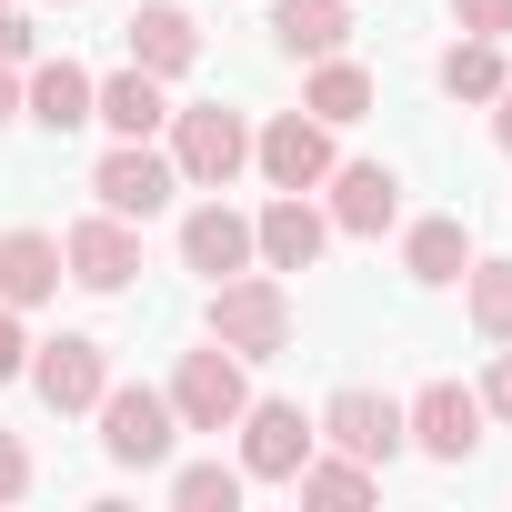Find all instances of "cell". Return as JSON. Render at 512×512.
Wrapping results in <instances>:
<instances>
[{"label": "cell", "mask_w": 512, "mask_h": 512, "mask_svg": "<svg viewBox=\"0 0 512 512\" xmlns=\"http://www.w3.org/2000/svg\"><path fill=\"white\" fill-rule=\"evenodd\" d=\"M31 392H41V412H101V392H111V342H91V332L31 342Z\"/></svg>", "instance_id": "5"}, {"label": "cell", "mask_w": 512, "mask_h": 512, "mask_svg": "<svg viewBox=\"0 0 512 512\" xmlns=\"http://www.w3.org/2000/svg\"><path fill=\"white\" fill-rule=\"evenodd\" d=\"M91 121H111V141H151L161 121H171V101H161V81L131 61V71H111V81H91Z\"/></svg>", "instance_id": "19"}, {"label": "cell", "mask_w": 512, "mask_h": 512, "mask_svg": "<svg viewBox=\"0 0 512 512\" xmlns=\"http://www.w3.org/2000/svg\"><path fill=\"white\" fill-rule=\"evenodd\" d=\"M181 272H201V282L251 272V211H231L221 191H211V201H191V211H181Z\"/></svg>", "instance_id": "14"}, {"label": "cell", "mask_w": 512, "mask_h": 512, "mask_svg": "<svg viewBox=\"0 0 512 512\" xmlns=\"http://www.w3.org/2000/svg\"><path fill=\"white\" fill-rule=\"evenodd\" d=\"M402 272H412L422 292H452V282L472 272V231H462V211H432V221L402 231Z\"/></svg>", "instance_id": "18"}, {"label": "cell", "mask_w": 512, "mask_h": 512, "mask_svg": "<svg viewBox=\"0 0 512 512\" xmlns=\"http://www.w3.org/2000/svg\"><path fill=\"white\" fill-rule=\"evenodd\" d=\"M121 41H131V61H141L151 81H181V71L201 61V21L181 11V0H131V21H121Z\"/></svg>", "instance_id": "15"}, {"label": "cell", "mask_w": 512, "mask_h": 512, "mask_svg": "<svg viewBox=\"0 0 512 512\" xmlns=\"http://www.w3.org/2000/svg\"><path fill=\"white\" fill-rule=\"evenodd\" d=\"M61 241L41 231V221H21V231H0V302L11 312H41V302H61Z\"/></svg>", "instance_id": "16"}, {"label": "cell", "mask_w": 512, "mask_h": 512, "mask_svg": "<svg viewBox=\"0 0 512 512\" xmlns=\"http://www.w3.org/2000/svg\"><path fill=\"white\" fill-rule=\"evenodd\" d=\"M462 312L482 342H512V262H482L472 251V272H462Z\"/></svg>", "instance_id": "23"}, {"label": "cell", "mask_w": 512, "mask_h": 512, "mask_svg": "<svg viewBox=\"0 0 512 512\" xmlns=\"http://www.w3.org/2000/svg\"><path fill=\"white\" fill-rule=\"evenodd\" d=\"M492 141H502V151H512V81H502V91H492Z\"/></svg>", "instance_id": "32"}, {"label": "cell", "mask_w": 512, "mask_h": 512, "mask_svg": "<svg viewBox=\"0 0 512 512\" xmlns=\"http://www.w3.org/2000/svg\"><path fill=\"white\" fill-rule=\"evenodd\" d=\"M171 502L181 512H231L241 502V462H181L171 472Z\"/></svg>", "instance_id": "25"}, {"label": "cell", "mask_w": 512, "mask_h": 512, "mask_svg": "<svg viewBox=\"0 0 512 512\" xmlns=\"http://www.w3.org/2000/svg\"><path fill=\"white\" fill-rule=\"evenodd\" d=\"M272 41L292 61H332L352 41V0H272Z\"/></svg>", "instance_id": "20"}, {"label": "cell", "mask_w": 512, "mask_h": 512, "mask_svg": "<svg viewBox=\"0 0 512 512\" xmlns=\"http://www.w3.org/2000/svg\"><path fill=\"white\" fill-rule=\"evenodd\" d=\"M61 11H71V0H61Z\"/></svg>", "instance_id": "33"}, {"label": "cell", "mask_w": 512, "mask_h": 512, "mask_svg": "<svg viewBox=\"0 0 512 512\" xmlns=\"http://www.w3.org/2000/svg\"><path fill=\"white\" fill-rule=\"evenodd\" d=\"M31 372V332H21V312L0 302V382H21Z\"/></svg>", "instance_id": "30"}, {"label": "cell", "mask_w": 512, "mask_h": 512, "mask_svg": "<svg viewBox=\"0 0 512 512\" xmlns=\"http://www.w3.org/2000/svg\"><path fill=\"white\" fill-rule=\"evenodd\" d=\"M312 422H322V442H332V452H352V462H372V472L402 452V402H392V392H372V382H342Z\"/></svg>", "instance_id": "10"}, {"label": "cell", "mask_w": 512, "mask_h": 512, "mask_svg": "<svg viewBox=\"0 0 512 512\" xmlns=\"http://www.w3.org/2000/svg\"><path fill=\"white\" fill-rule=\"evenodd\" d=\"M372 101H382V91H372V71H362V61H342V51H332V61H312V81H302V111H312V121H332V131H352Z\"/></svg>", "instance_id": "21"}, {"label": "cell", "mask_w": 512, "mask_h": 512, "mask_svg": "<svg viewBox=\"0 0 512 512\" xmlns=\"http://www.w3.org/2000/svg\"><path fill=\"white\" fill-rule=\"evenodd\" d=\"M332 231H352V241H382L392 221H402V171L392 161H332Z\"/></svg>", "instance_id": "13"}, {"label": "cell", "mask_w": 512, "mask_h": 512, "mask_svg": "<svg viewBox=\"0 0 512 512\" xmlns=\"http://www.w3.org/2000/svg\"><path fill=\"white\" fill-rule=\"evenodd\" d=\"M171 442H181V412H171V392H151V382H111V392H101V452H111L121 472H151V462H171Z\"/></svg>", "instance_id": "3"}, {"label": "cell", "mask_w": 512, "mask_h": 512, "mask_svg": "<svg viewBox=\"0 0 512 512\" xmlns=\"http://www.w3.org/2000/svg\"><path fill=\"white\" fill-rule=\"evenodd\" d=\"M482 392H462V382H422L412 402H402V442L412 452H432V462H472L482 452Z\"/></svg>", "instance_id": "7"}, {"label": "cell", "mask_w": 512, "mask_h": 512, "mask_svg": "<svg viewBox=\"0 0 512 512\" xmlns=\"http://www.w3.org/2000/svg\"><path fill=\"white\" fill-rule=\"evenodd\" d=\"M482 412L512 422V342H492V372H482Z\"/></svg>", "instance_id": "29"}, {"label": "cell", "mask_w": 512, "mask_h": 512, "mask_svg": "<svg viewBox=\"0 0 512 512\" xmlns=\"http://www.w3.org/2000/svg\"><path fill=\"white\" fill-rule=\"evenodd\" d=\"M61 272H71L81 292H131V282H141V231H131L121 211L71 221V231H61Z\"/></svg>", "instance_id": "11"}, {"label": "cell", "mask_w": 512, "mask_h": 512, "mask_svg": "<svg viewBox=\"0 0 512 512\" xmlns=\"http://www.w3.org/2000/svg\"><path fill=\"white\" fill-rule=\"evenodd\" d=\"M31 482H41V472H31V442L0 432V502H31Z\"/></svg>", "instance_id": "27"}, {"label": "cell", "mask_w": 512, "mask_h": 512, "mask_svg": "<svg viewBox=\"0 0 512 512\" xmlns=\"http://www.w3.org/2000/svg\"><path fill=\"white\" fill-rule=\"evenodd\" d=\"M91 191H101V211H121V221H151V211H171L181 171H171V151H151V141H111V151L91 161Z\"/></svg>", "instance_id": "9"}, {"label": "cell", "mask_w": 512, "mask_h": 512, "mask_svg": "<svg viewBox=\"0 0 512 512\" xmlns=\"http://www.w3.org/2000/svg\"><path fill=\"white\" fill-rule=\"evenodd\" d=\"M11 121H21V71L0 61V131H11Z\"/></svg>", "instance_id": "31"}, {"label": "cell", "mask_w": 512, "mask_h": 512, "mask_svg": "<svg viewBox=\"0 0 512 512\" xmlns=\"http://www.w3.org/2000/svg\"><path fill=\"white\" fill-rule=\"evenodd\" d=\"M201 332L221 342V352H241V362H272V352H292V292H282V272H231V282H211V312H201Z\"/></svg>", "instance_id": "1"}, {"label": "cell", "mask_w": 512, "mask_h": 512, "mask_svg": "<svg viewBox=\"0 0 512 512\" xmlns=\"http://www.w3.org/2000/svg\"><path fill=\"white\" fill-rule=\"evenodd\" d=\"M0 61H11V71H31V61H41V31L11 11V0H0Z\"/></svg>", "instance_id": "28"}, {"label": "cell", "mask_w": 512, "mask_h": 512, "mask_svg": "<svg viewBox=\"0 0 512 512\" xmlns=\"http://www.w3.org/2000/svg\"><path fill=\"white\" fill-rule=\"evenodd\" d=\"M322 241H332V211H312V191H272L251 211V262L262 272H312Z\"/></svg>", "instance_id": "12"}, {"label": "cell", "mask_w": 512, "mask_h": 512, "mask_svg": "<svg viewBox=\"0 0 512 512\" xmlns=\"http://www.w3.org/2000/svg\"><path fill=\"white\" fill-rule=\"evenodd\" d=\"M21 121H41L51 141L81 131V121H91V71H81L71 51H61V61H31V71H21Z\"/></svg>", "instance_id": "17"}, {"label": "cell", "mask_w": 512, "mask_h": 512, "mask_svg": "<svg viewBox=\"0 0 512 512\" xmlns=\"http://www.w3.org/2000/svg\"><path fill=\"white\" fill-rule=\"evenodd\" d=\"M241 402H251L241 352H221V342L181 352V372H171V412H181V432H231V422H241Z\"/></svg>", "instance_id": "6"}, {"label": "cell", "mask_w": 512, "mask_h": 512, "mask_svg": "<svg viewBox=\"0 0 512 512\" xmlns=\"http://www.w3.org/2000/svg\"><path fill=\"white\" fill-rule=\"evenodd\" d=\"M171 171H181V191H231L251 171V121L221 111V101L171 111Z\"/></svg>", "instance_id": "2"}, {"label": "cell", "mask_w": 512, "mask_h": 512, "mask_svg": "<svg viewBox=\"0 0 512 512\" xmlns=\"http://www.w3.org/2000/svg\"><path fill=\"white\" fill-rule=\"evenodd\" d=\"M502 81H512V71H502V41H452V51H442V91H452V101H492Z\"/></svg>", "instance_id": "24"}, {"label": "cell", "mask_w": 512, "mask_h": 512, "mask_svg": "<svg viewBox=\"0 0 512 512\" xmlns=\"http://www.w3.org/2000/svg\"><path fill=\"white\" fill-rule=\"evenodd\" d=\"M241 482H292L312 452H322V422L302 402H241Z\"/></svg>", "instance_id": "4"}, {"label": "cell", "mask_w": 512, "mask_h": 512, "mask_svg": "<svg viewBox=\"0 0 512 512\" xmlns=\"http://www.w3.org/2000/svg\"><path fill=\"white\" fill-rule=\"evenodd\" d=\"M251 171H262L272 191H322L332 181V121H312V111L262 121L251 131Z\"/></svg>", "instance_id": "8"}, {"label": "cell", "mask_w": 512, "mask_h": 512, "mask_svg": "<svg viewBox=\"0 0 512 512\" xmlns=\"http://www.w3.org/2000/svg\"><path fill=\"white\" fill-rule=\"evenodd\" d=\"M452 31L462 41H512V0H452Z\"/></svg>", "instance_id": "26"}, {"label": "cell", "mask_w": 512, "mask_h": 512, "mask_svg": "<svg viewBox=\"0 0 512 512\" xmlns=\"http://www.w3.org/2000/svg\"><path fill=\"white\" fill-rule=\"evenodd\" d=\"M292 492H302V502H322V512H352V502H372V492H382V472H372V462H352V452H312V462L292 472Z\"/></svg>", "instance_id": "22"}]
</instances>
